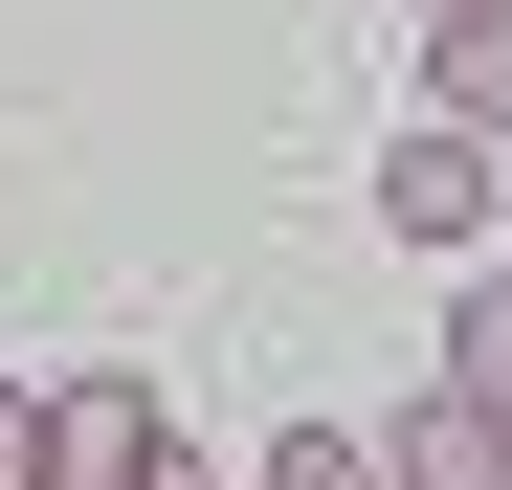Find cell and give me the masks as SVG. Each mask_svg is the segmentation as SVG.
Wrapping results in <instances>:
<instances>
[{
	"instance_id": "7a4b0ae2",
	"label": "cell",
	"mask_w": 512,
	"mask_h": 490,
	"mask_svg": "<svg viewBox=\"0 0 512 490\" xmlns=\"http://www.w3.org/2000/svg\"><path fill=\"white\" fill-rule=\"evenodd\" d=\"M379 223H401V245H490V134H468V112H423V134L379 156Z\"/></svg>"
},
{
	"instance_id": "8992f818",
	"label": "cell",
	"mask_w": 512,
	"mask_h": 490,
	"mask_svg": "<svg viewBox=\"0 0 512 490\" xmlns=\"http://www.w3.org/2000/svg\"><path fill=\"white\" fill-rule=\"evenodd\" d=\"M446 379H490V401H512V268L468 290V335H446Z\"/></svg>"
},
{
	"instance_id": "5b68a950",
	"label": "cell",
	"mask_w": 512,
	"mask_h": 490,
	"mask_svg": "<svg viewBox=\"0 0 512 490\" xmlns=\"http://www.w3.org/2000/svg\"><path fill=\"white\" fill-rule=\"evenodd\" d=\"M268 490H401V468H379V424H290V446H268Z\"/></svg>"
},
{
	"instance_id": "3957f363",
	"label": "cell",
	"mask_w": 512,
	"mask_h": 490,
	"mask_svg": "<svg viewBox=\"0 0 512 490\" xmlns=\"http://www.w3.org/2000/svg\"><path fill=\"white\" fill-rule=\"evenodd\" d=\"M379 468H401V490H512V401H490V379H423L401 424H379Z\"/></svg>"
},
{
	"instance_id": "6da1fadb",
	"label": "cell",
	"mask_w": 512,
	"mask_h": 490,
	"mask_svg": "<svg viewBox=\"0 0 512 490\" xmlns=\"http://www.w3.org/2000/svg\"><path fill=\"white\" fill-rule=\"evenodd\" d=\"M23 468L45 490H179V401L156 379H67V401H23Z\"/></svg>"
},
{
	"instance_id": "52a82bcc",
	"label": "cell",
	"mask_w": 512,
	"mask_h": 490,
	"mask_svg": "<svg viewBox=\"0 0 512 490\" xmlns=\"http://www.w3.org/2000/svg\"><path fill=\"white\" fill-rule=\"evenodd\" d=\"M423 23H468V0H423Z\"/></svg>"
},
{
	"instance_id": "277c9868",
	"label": "cell",
	"mask_w": 512,
	"mask_h": 490,
	"mask_svg": "<svg viewBox=\"0 0 512 490\" xmlns=\"http://www.w3.org/2000/svg\"><path fill=\"white\" fill-rule=\"evenodd\" d=\"M423 112L512 134V0H468V23H423Z\"/></svg>"
}]
</instances>
